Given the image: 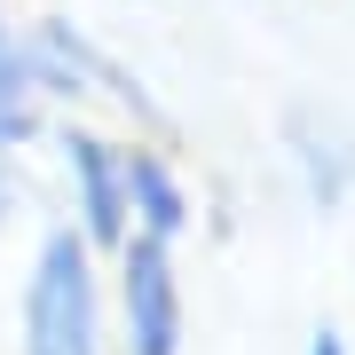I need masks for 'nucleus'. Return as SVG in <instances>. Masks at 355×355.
<instances>
[{"instance_id":"1","label":"nucleus","mask_w":355,"mask_h":355,"mask_svg":"<svg viewBox=\"0 0 355 355\" xmlns=\"http://www.w3.org/2000/svg\"><path fill=\"white\" fill-rule=\"evenodd\" d=\"M16 355H111V277L87 237L40 221L16 277Z\"/></svg>"},{"instance_id":"6","label":"nucleus","mask_w":355,"mask_h":355,"mask_svg":"<svg viewBox=\"0 0 355 355\" xmlns=\"http://www.w3.org/2000/svg\"><path fill=\"white\" fill-rule=\"evenodd\" d=\"M0 142L16 158L48 142V103L32 87V16H16V0H0Z\"/></svg>"},{"instance_id":"5","label":"nucleus","mask_w":355,"mask_h":355,"mask_svg":"<svg viewBox=\"0 0 355 355\" xmlns=\"http://www.w3.org/2000/svg\"><path fill=\"white\" fill-rule=\"evenodd\" d=\"M127 214H135V237H158L174 253H182V237H198L205 198H198L174 142H135L127 135Z\"/></svg>"},{"instance_id":"8","label":"nucleus","mask_w":355,"mask_h":355,"mask_svg":"<svg viewBox=\"0 0 355 355\" xmlns=\"http://www.w3.org/2000/svg\"><path fill=\"white\" fill-rule=\"evenodd\" d=\"M300 355H355V340H347L340 316H316V324H308V340H300Z\"/></svg>"},{"instance_id":"2","label":"nucleus","mask_w":355,"mask_h":355,"mask_svg":"<svg viewBox=\"0 0 355 355\" xmlns=\"http://www.w3.org/2000/svg\"><path fill=\"white\" fill-rule=\"evenodd\" d=\"M48 166H55V190H64V221L71 237H87L103 261L135 237L127 214V135L95 127V119H48Z\"/></svg>"},{"instance_id":"4","label":"nucleus","mask_w":355,"mask_h":355,"mask_svg":"<svg viewBox=\"0 0 355 355\" xmlns=\"http://www.w3.org/2000/svg\"><path fill=\"white\" fill-rule=\"evenodd\" d=\"M277 166L316 221H340L355 205V127L331 103H284L277 111Z\"/></svg>"},{"instance_id":"3","label":"nucleus","mask_w":355,"mask_h":355,"mask_svg":"<svg viewBox=\"0 0 355 355\" xmlns=\"http://www.w3.org/2000/svg\"><path fill=\"white\" fill-rule=\"evenodd\" d=\"M111 355H190V277L158 237H127L111 261Z\"/></svg>"},{"instance_id":"7","label":"nucleus","mask_w":355,"mask_h":355,"mask_svg":"<svg viewBox=\"0 0 355 355\" xmlns=\"http://www.w3.org/2000/svg\"><path fill=\"white\" fill-rule=\"evenodd\" d=\"M24 205H32V166L0 142V237H8V221H24Z\"/></svg>"}]
</instances>
